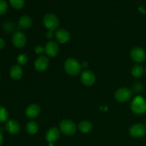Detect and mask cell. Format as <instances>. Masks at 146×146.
<instances>
[{
  "label": "cell",
  "instance_id": "1",
  "mask_svg": "<svg viewBox=\"0 0 146 146\" xmlns=\"http://www.w3.org/2000/svg\"><path fill=\"white\" fill-rule=\"evenodd\" d=\"M64 69L66 74L74 76H77L80 73L81 65L75 58H69L66 60L64 63Z\"/></svg>",
  "mask_w": 146,
  "mask_h": 146
},
{
  "label": "cell",
  "instance_id": "2",
  "mask_svg": "<svg viewBox=\"0 0 146 146\" xmlns=\"http://www.w3.org/2000/svg\"><path fill=\"white\" fill-rule=\"evenodd\" d=\"M131 108L134 113L142 115L146 113V100L142 96H136L132 101Z\"/></svg>",
  "mask_w": 146,
  "mask_h": 146
},
{
  "label": "cell",
  "instance_id": "3",
  "mask_svg": "<svg viewBox=\"0 0 146 146\" xmlns=\"http://www.w3.org/2000/svg\"><path fill=\"white\" fill-rule=\"evenodd\" d=\"M44 25L48 31H54L59 26V19L55 14L52 13H48L43 19Z\"/></svg>",
  "mask_w": 146,
  "mask_h": 146
},
{
  "label": "cell",
  "instance_id": "4",
  "mask_svg": "<svg viewBox=\"0 0 146 146\" xmlns=\"http://www.w3.org/2000/svg\"><path fill=\"white\" fill-rule=\"evenodd\" d=\"M59 128L61 132H62L64 135H73L76 132L77 127L74 121L65 119L60 123Z\"/></svg>",
  "mask_w": 146,
  "mask_h": 146
},
{
  "label": "cell",
  "instance_id": "5",
  "mask_svg": "<svg viewBox=\"0 0 146 146\" xmlns=\"http://www.w3.org/2000/svg\"><path fill=\"white\" fill-rule=\"evenodd\" d=\"M129 134L133 138H142L146 134V126L142 123L133 124L130 127Z\"/></svg>",
  "mask_w": 146,
  "mask_h": 146
},
{
  "label": "cell",
  "instance_id": "6",
  "mask_svg": "<svg viewBox=\"0 0 146 146\" xmlns=\"http://www.w3.org/2000/svg\"><path fill=\"white\" fill-rule=\"evenodd\" d=\"M132 96V91L128 88H121L117 90L115 93V99L121 103L127 102L131 99Z\"/></svg>",
  "mask_w": 146,
  "mask_h": 146
},
{
  "label": "cell",
  "instance_id": "7",
  "mask_svg": "<svg viewBox=\"0 0 146 146\" xmlns=\"http://www.w3.org/2000/svg\"><path fill=\"white\" fill-rule=\"evenodd\" d=\"M131 58L135 62L140 63L145 61L146 58V54L144 49L140 47H135L133 48L131 51Z\"/></svg>",
  "mask_w": 146,
  "mask_h": 146
},
{
  "label": "cell",
  "instance_id": "8",
  "mask_svg": "<svg viewBox=\"0 0 146 146\" xmlns=\"http://www.w3.org/2000/svg\"><path fill=\"white\" fill-rule=\"evenodd\" d=\"M27 43V36L21 31H17L12 36V44L17 48H23Z\"/></svg>",
  "mask_w": 146,
  "mask_h": 146
},
{
  "label": "cell",
  "instance_id": "9",
  "mask_svg": "<svg viewBox=\"0 0 146 146\" xmlns=\"http://www.w3.org/2000/svg\"><path fill=\"white\" fill-rule=\"evenodd\" d=\"M81 81L84 85L86 86H91L96 81L95 74L90 70H86V71H83L81 74Z\"/></svg>",
  "mask_w": 146,
  "mask_h": 146
},
{
  "label": "cell",
  "instance_id": "10",
  "mask_svg": "<svg viewBox=\"0 0 146 146\" xmlns=\"http://www.w3.org/2000/svg\"><path fill=\"white\" fill-rule=\"evenodd\" d=\"M59 47L58 44L54 41H50L45 45L44 51L48 56L55 57L58 54Z\"/></svg>",
  "mask_w": 146,
  "mask_h": 146
},
{
  "label": "cell",
  "instance_id": "11",
  "mask_svg": "<svg viewBox=\"0 0 146 146\" xmlns=\"http://www.w3.org/2000/svg\"><path fill=\"white\" fill-rule=\"evenodd\" d=\"M48 63H49L48 58L45 56H41L36 58L34 63V67L36 71L42 72L47 69L48 66Z\"/></svg>",
  "mask_w": 146,
  "mask_h": 146
},
{
  "label": "cell",
  "instance_id": "12",
  "mask_svg": "<svg viewBox=\"0 0 146 146\" xmlns=\"http://www.w3.org/2000/svg\"><path fill=\"white\" fill-rule=\"evenodd\" d=\"M55 37L57 41L61 44H65L68 42L71 38V34L67 30L64 29H58L55 33Z\"/></svg>",
  "mask_w": 146,
  "mask_h": 146
},
{
  "label": "cell",
  "instance_id": "13",
  "mask_svg": "<svg viewBox=\"0 0 146 146\" xmlns=\"http://www.w3.org/2000/svg\"><path fill=\"white\" fill-rule=\"evenodd\" d=\"M40 111H41V109H40L39 106L34 104H31L26 109V116L29 119H34L39 115Z\"/></svg>",
  "mask_w": 146,
  "mask_h": 146
},
{
  "label": "cell",
  "instance_id": "14",
  "mask_svg": "<svg viewBox=\"0 0 146 146\" xmlns=\"http://www.w3.org/2000/svg\"><path fill=\"white\" fill-rule=\"evenodd\" d=\"M6 130L7 132L9 133L10 134L12 135H16L18 134L20 131V125L17 121L14 120H9L7 121L5 125Z\"/></svg>",
  "mask_w": 146,
  "mask_h": 146
},
{
  "label": "cell",
  "instance_id": "15",
  "mask_svg": "<svg viewBox=\"0 0 146 146\" xmlns=\"http://www.w3.org/2000/svg\"><path fill=\"white\" fill-rule=\"evenodd\" d=\"M60 131L56 128H51L47 131L46 134V139L49 143H53L60 138Z\"/></svg>",
  "mask_w": 146,
  "mask_h": 146
},
{
  "label": "cell",
  "instance_id": "16",
  "mask_svg": "<svg viewBox=\"0 0 146 146\" xmlns=\"http://www.w3.org/2000/svg\"><path fill=\"white\" fill-rule=\"evenodd\" d=\"M10 76L12 79L16 80H19L22 77L23 75V71L20 66L19 65H14L11 67L10 68Z\"/></svg>",
  "mask_w": 146,
  "mask_h": 146
},
{
  "label": "cell",
  "instance_id": "17",
  "mask_svg": "<svg viewBox=\"0 0 146 146\" xmlns=\"http://www.w3.org/2000/svg\"><path fill=\"white\" fill-rule=\"evenodd\" d=\"M19 27L23 29H27L32 25V19L29 16H22L19 19Z\"/></svg>",
  "mask_w": 146,
  "mask_h": 146
},
{
  "label": "cell",
  "instance_id": "18",
  "mask_svg": "<svg viewBox=\"0 0 146 146\" xmlns=\"http://www.w3.org/2000/svg\"><path fill=\"white\" fill-rule=\"evenodd\" d=\"M93 128V125L90 121H83L78 124V129L83 133H88L91 132Z\"/></svg>",
  "mask_w": 146,
  "mask_h": 146
},
{
  "label": "cell",
  "instance_id": "19",
  "mask_svg": "<svg viewBox=\"0 0 146 146\" xmlns=\"http://www.w3.org/2000/svg\"><path fill=\"white\" fill-rule=\"evenodd\" d=\"M38 123L34 121H29V122L27 123V125H26V131L28 133L31 134V135H34V134L38 132Z\"/></svg>",
  "mask_w": 146,
  "mask_h": 146
},
{
  "label": "cell",
  "instance_id": "20",
  "mask_svg": "<svg viewBox=\"0 0 146 146\" xmlns=\"http://www.w3.org/2000/svg\"><path fill=\"white\" fill-rule=\"evenodd\" d=\"M143 66L140 65V64H136L131 69V74H132L133 76L135 77V78L141 77L143 74Z\"/></svg>",
  "mask_w": 146,
  "mask_h": 146
},
{
  "label": "cell",
  "instance_id": "21",
  "mask_svg": "<svg viewBox=\"0 0 146 146\" xmlns=\"http://www.w3.org/2000/svg\"><path fill=\"white\" fill-rule=\"evenodd\" d=\"M10 4L15 9H21L24 6V0H9Z\"/></svg>",
  "mask_w": 146,
  "mask_h": 146
},
{
  "label": "cell",
  "instance_id": "22",
  "mask_svg": "<svg viewBox=\"0 0 146 146\" xmlns=\"http://www.w3.org/2000/svg\"><path fill=\"white\" fill-rule=\"evenodd\" d=\"M9 118V112L4 107L0 106V123L7 121Z\"/></svg>",
  "mask_w": 146,
  "mask_h": 146
},
{
  "label": "cell",
  "instance_id": "23",
  "mask_svg": "<svg viewBox=\"0 0 146 146\" xmlns=\"http://www.w3.org/2000/svg\"><path fill=\"white\" fill-rule=\"evenodd\" d=\"M17 61L18 63L19 66H24L25 64H27V63L28 62V57L26 54H21L17 56Z\"/></svg>",
  "mask_w": 146,
  "mask_h": 146
},
{
  "label": "cell",
  "instance_id": "24",
  "mask_svg": "<svg viewBox=\"0 0 146 146\" xmlns=\"http://www.w3.org/2000/svg\"><path fill=\"white\" fill-rule=\"evenodd\" d=\"M8 9V4L5 0H0V15L4 14Z\"/></svg>",
  "mask_w": 146,
  "mask_h": 146
},
{
  "label": "cell",
  "instance_id": "25",
  "mask_svg": "<svg viewBox=\"0 0 146 146\" xmlns=\"http://www.w3.org/2000/svg\"><path fill=\"white\" fill-rule=\"evenodd\" d=\"M34 51L36 54H41L44 51V48L41 45H37L36 46L35 48H34Z\"/></svg>",
  "mask_w": 146,
  "mask_h": 146
},
{
  "label": "cell",
  "instance_id": "26",
  "mask_svg": "<svg viewBox=\"0 0 146 146\" xmlns=\"http://www.w3.org/2000/svg\"><path fill=\"white\" fill-rule=\"evenodd\" d=\"M5 45H6L5 41H4L2 38H1V37H0V50L2 49V48H4V46H5Z\"/></svg>",
  "mask_w": 146,
  "mask_h": 146
},
{
  "label": "cell",
  "instance_id": "27",
  "mask_svg": "<svg viewBox=\"0 0 146 146\" xmlns=\"http://www.w3.org/2000/svg\"><path fill=\"white\" fill-rule=\"evenodd\" d=\"M53 36H54V34H53V32H52V31H48V32L47 33V34H46L47 38H52Z\"/></svg>",
  "mask_w": 146,
  "mask_h": 146
},
{
  "label": "cell",
  "instance_id": "28",
  "mask_svg": "<svg viewBox=\"0 0 146 146\" xmlns=\"http://www.w3.org/2000/svg\"><path fill=\"white\" fill-rule=\"evenodd\" d=\"M138 10H139V11H141V13H143V14H145V13L146 12L145 9L143 7H138Z\"/></svg>",
  "mask_w": 146,
  "mask_h": 146
},
{
  "label": "cell",
  "instance_id": "29",
  "mask_svg": "<svg viewBox=\"0 0 146 146\" xmlns=\"http://www.w3.org/2000/svg\"><path fill=\"white\" fill-rule=\"evenodd\" d=\"M3 135H2V133H1V131H0V146L2 145L3 143Z\"/></svg>",
  "mask_w": 146,
  "mask_h": 146
},
{
  "label": "cell",
  "instance_id": "30",
  "mask_svg": "<svg viewBox=\"0 0 146 146\" xmlns=\"http://www.w3.org/2000/svg\"><path fill=\"white\" fill-rule=\"evenodd\" d=\"M145 74H146V68H145Z\"/></svg>",
  "mask_w": 146,
  "mask_h": 146
}]
</instances>
